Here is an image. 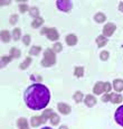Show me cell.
<instances>
[{"label": "cell", "instance_id": "obj_22", "mask_svg": "<svg viewBox=\"0 0 123 129\" xmlns=\"http://www.w3.org/2000/svg\"><path fill=\"white\" fill-rule=\"evenodd\" d=\"M73 99L75 100V102H82V100H83V93L81 92V91H76L75 93H74V95H73Z\"/></svg>", "mask_w": 123, "mask_h": 129}, {"label": "cell", "instance_id": "obj_30", "mask_svg": "<svg viewBox=\"0 0 123 129\" xmlns=\"http://www.w3.org/2000/svg\"><path fill=\"white\" fill-rule=\"evenodd\" d=\"M29 7H28V5L27 4H20L19 5V11L20 12H26L27 10H29Z\"/></svg>", "mask_w": 123, "mask_h": 129}, {"label": "cell", "instance_id": "obj_40", "mask_svg": "<svg viewBox=\"0 0 123 129\" xmlns=\"http://www.w3.org/2000/svg\"><path fill=\"white\" fill-rule=\"evenodd\" d=\"M43 129H51V128H49V127H45V128H43Z\"/></svg>", "mask_w": 123, "mask_h": 129}, {"label": "cell", "instance_id": "obj_31", "mask_svg": "<svg viewBox=\"0 0 123 129\" xmlns=\"http://www.w3.org/2000/svg\"><path fill=\"white\" fill-rule=\"evenodd\" d=\"M109 56H110V54H109V52H106V51H103L102 53L100 54V57L102 61H106V59L109 58Z\"/></svg>", "mask_w": 123, "mask_h": 129}, {"label": "cell", "instance_id": "obj_24", "mask_svg": "<svg viewBox=\"0 0 123 129\" xmlns=\"http://www.w3.org/2000/svg\"><path fill=\"white\" fill-rule=\"evenodd\" d=\"M30 64H31V57H26V59L20 64V69L21 70H26Z\"/></svg>", "mask_w": 123, "mask_h": 129}, {"label": "cell", "instance_id": "obj_7", "mask_svg": "<svg viewBox=\"0 0 123 129\" xmlns=\"http://www.w3.org/2000/svg\"><path fill=\"white\" fill-rule=\"evenodd\" d=\"M114 119L120 126L123 127V106L119 107L115 111V115H114Z\"/></svg>", "mask_w": 123, "mask_h": 129}, {"label": "cell", "instance_id": "obj_25", "mask_svg": "<svg viewBox=\"0 0 123 129\" xmlns=\"http://www.w3.org/2000/svg\"><path fill=\"white\" fill-rule=\"evenodd\" d=\"M50 122L53 126H57L58 123H59V117H58V115H56V113H53L50 117Z\"/></svg>", "mask_w": 123, "mask_h": 129}, {"label": "cell", "instance_id": "obj_4", "mask_svg": "<svg viewBox=\"0 0 123 129\" xmlns=\"http://www.w3.org/2000/svg\"><path fill=\"white\" fill-rule=\"evenodd\" d=\"M56 6L62 11H70L73 8L72 1H68V0H57L56 1Z\"/></svg>", "mask_w": 123, "mask_h": 129}, {"label": "cell", "instance_id": "obj_1", "mask_svg": "<svg viewBox=\"0 0 123 129\" xmlns=\"http://www.w3.org/2000/svg\"><path fill=\"white\" fill-rule=\"evenodd\" d=\"M24 100L26 106L31 110H41L46 108L50 100V92L48 88L40 83L31 84L25 91Z\"/></svg>", "mask_w": 123, "mask_h": 129}, {"label": "cell", "instance_id": "obj_21", "mask_svg": "<svg viewBox=\"0 0 123 129\" xmlns=\"http://www.w3.org/2000/svg\"><path fill=\"white\" fill-rule=\"evenodd\" d=\"M41 52V47L40 46H33L30 49H29V54L30 55H39V53Z\"/></svg>", "mask_w": 123, "mask_h": 129}, {"label": "cell", "instance_id": "obj_11", "mask_svg": "<svg viewBox=\"0 0 123 129\" xmlns=\"http://www.w3.org/2000/svg\"><path fill=\"white\" fill-rule=\"evenodd\" d=\"M66 44H67L68 46H74L77 44V37H76L75 35H73V34H71V35H67L66 36Z\"/></svg>", "mask_w": 123, "mask_h": 129}, {"label": "cell", "instance_id": "obj_29", "mask_svg": "<svg viewBox=\"0 0 123 129\" xmlns=\"http://www.w3.org/2000/svg\"><path fill=\"white\" fill-rule=\"evenodd\" d=\"M53 110L51 109H46L45 111H44V113H43V116L45 117L46 119H50V117H51V115H53Z\"/></svg>", "mask_w": 123, "mask_h": 129}, {"label": "cell", "instance_id": "obj_16", "mask_svg": "<svg viewBox=\"0 0 123 129\" xmlns=\"http://www.w3.org/2000/svg\"><path fill=\"white\" fill-rule=\"evenodd\" d=\"M94 19L96 23L101 24V23H104V21L106 20V16H105L103 12H97V14L94 16Z\"/></svg>", "mask_w": 123, "mask_h": 129}, {"label": "cell", "instance_id": "obj_12", "mask_svg": "<svg viewBox=\"0 0 123 129\" xmlns=\"http://www.w3.org/2000/svg\"><path fill=\"white\" fill-rule=\"evenodd\" d=\"M123 98L121 94H117V93H110V101L112 103H120L122 102Z\"/></svg>", "mask_w": 123, "mask_h": 129}, {"label": "cell", "instance_id": "obj_23", "mask_svg": "<svg viewBox=\"0 0 123 129\" xmlns=\"http://www.w3.org/2000/svg\"><path fill=\"white\" fill-rule=\"evenodd\" d=\"M21 36V29L20 28H15L12 30V37H14L15 41H18Z\"/></svg>", "mask_w": 123, "mask_h": 129}, {"label": "cell", "instance_id": "obj_36", "mask_svg": "<svg viewBox=\"0 0 123 129\" xmlns=\"http://www.w3.org/2000/svg\"><path fill=\"white\" fill-rule=\"evenodd\" d=\"M30 79H31V80H38V81H40V80H41V78H40V76H34V75L31 76Z\"/></svg>", "mask_w": 123, "mask_h": 129}, {"label": "cell", "instance_id": "obj_32", "mask_svg": "<svg viewBox=\"0 0 123 129\" xmlns=\"http://www.w3.org/2000/svg\"><path fill=\"white\" fill-rule=\"evenodd\" d=\"M18 15H12V16L10 17V19H9V21H10V24L11 25H15V24H17L18 23Z\"/></svg>", "mask_w": 123, "mask_h": 129}, {"label": "cell", "instance_id": "obj_15", "mask_svg": "<svg viewBox=\"0 0 123 129\" xmlns=\"http://www.w3.org/2000/svg\"><path fill=\"white\" fill-rule=\"evenodd\" d=\"M96 44H97V46L98 47H103V46H105L107 44V39H106V37L105 36H103V35H100L96 38Z\"/></svg>", "mask_w": 123, "mask_h": 129}, {"label": "cell", "instance_id": "obj_20", "mask_svg": "<svg viewBox=\"0 0 123 129\" xmlns=\"http://www.w3.org/2000/svg\"><path fill=\"white\" fill-rule=\"evenodd\" d=\"M74 75L77 76V78H82L84 75V68L82 66H76L75 70H74Z\"/></svg>", "mask_w": 123, "mask_h": 129}, {"label": "cell", "instance_id": "obj_9", "mask_svg": "<svg viewBox=\"0 0 123 129\" xmlns=\"http://www.w3.org/2000/svg\"><path fill=\"white\" fill-rule=\"evenodd\" d=\"M57 108L58 110L60 111V113H63V115H70L71 113V107L68 105H66V103H63V102H59L57 105Z\"/></svg>", "mask_w": 123, "mask_h": 129}, {"label": "cell", "instance_id": "obj_26", "mask_svg": "<svg viewBox=\"0 0 123 129\" xmlns=\"http://www.w3.org/2000/svg\"><path fill=\"white\" fill-rule=\"evenodd\" d=\"M29 12H30V15L31 16H34L35 18H38L39 17V10H38L37 7H33V8H30L29 9Z\"/></svg>", "mask_w": 123, "mask_h": 129}, {"label": "cell", "instance_id": "obj_17", "mask_svg": "<svg viewBox=\"0 0 123 129\" xmlns=\"http://www.w3.org/2000/svg\"><path fill=\"white\" fill-rule=\"evenodd\" d=\"M20 51H19L18 48H16V47H12L10 49V54H9V56H10L11 58H19L20 57Z\"/></svg>", "mask_w": 123, "mask_h": 129}, {"label": "cell", "instance_id": "obj_8", "mask_svg": "<svg viewBox=\"0 0 123 129\" xmlns=\"http://www.w3.org/2000/svg\"><path fill=\"white\" fill-rule=\"evenodd\" d=\"M85 106L88 107V108H92V107H94L96 105V98H95L94 95H92V94H87V95L85 96Z\"/></svg>", "mask_w": 123, "mask_h": 129}, {"label": "cell", "instance_id": "obj_2", "mask_svg": "<svg viewBox=\"0 0 123 129\" xmlns=\"http://www.w3.org/2000/svg\"><path fill=\"white\" fill-rule=\"evenodd\" d=\"M56 63V56H55V52L50 48H47L44 52V58L41 61V65L43 66H51Z\"/></svg>", "mask_w": 123, "mask_h": 129}, {"label": "cell", "instance_id": "obj_33", "mask_svg": "<svg viewBox=\"0 0 123 129\" xmlns=\"http://www.w3.org/2000/svg\"><path fill=\"white\" fill-rule=\"evenodd\" d=\"M23 43L26 46H28L29 44H30V35H25L23 37Z\"/></svg>", "mask_w": 123, "mask_h": 129}, {"label": "cell", "instance_id": "obj_37", "mask_svg": "<svg viewBox=\"0 0 123 129\" xmlns=\"http://www.w3.org/2000/svg\"><path fill=\"white\" fill-rule=\"evenodd\" d=\"M119 10L121 12H123V2H120L119 4Z\"/></svg>", "mask_w": 123, "mask_h": 129}, {"label": "cell", "instance_id": "obj_35", "mask_svg": "<svg viewBox=\"0 0 123 129\" xmlns=\"http://www.w3.org/2000/svg\"><path fill=\"white\" fill-rule=\"evenodd\" d=\"M102 101L103 102H107V101H110V93H105V95L102 96Z\"/></svg>", "mask_w": 123, "mask_h": 129}, {"label": "cell", "instance_id": "obj_10", "mask_svg": "<svg viewBox=\"0 0 123 129\" xmlns=\"http://www.w3.org/2000/svg\"><path fill=\"white\" fill-rule=\"evenodd\" d=\"M103 92H104V82L98 81V82L95 83L94 88H93V93L94 94H102Z\"/></svg>", "mask_w": 123, "mask_h": 129}, {"label": "cell", "instance_id": "obj_38", "mask_svg": "<svg viewBox=\"0 0 123 129\" xmlns=\"http://www.w3.org/2000/svg\"><path fill=\"white\" fill-rule=\"evenodd\" d=\"M10 1H1V5H9Z\"/></svg>", "mask_w": 123, "mask_h": 129}, {"label": "cell", "instance_id": "obj_14", "mask_svg": "<svg viewBox=\"0 0 123 129\" xmlns=\"http://www.w3.org/2000/svg\"><path fill=\"white\" fill-rule=\"evenodd\" d=\"M17 126L19 127V129H29L26 118H19L18 121H17Z\"/></svg>", "mask_w": 123, "mask_h": 129}, {"label": "cell", "instance_id": "obj_3", "mask_svg": "<svg viewBox=\"0 0 123 129\" xmlns=\"http://www.w3.org/2000/svg\"><path fill=\"white\" fill-rule=\"evenodd\" d=\"M40 35H46L49 41H57V39L59 38L58 31L55 27H53V28H47V27H45V28H43L40 30Z\"/></svg>", "mask_w": 123, "mask_h": 129}, {"label": "cell", "instance_id": "obj_27", "mask_svg": "<svg viewBox=\"0 0 123 129\" xmlns=\"http://www.w3.org/2000/svg\"><path fill=\"white\" fill-rule=\"evenodd\" d=\"M53 51L55 52V53H59V52L63 51V45H62L60 43H55L53 46Z\"/></svg>", "mask_w": 123, "mask_h": 129}, {"label": "cell", "instance_id": "obj_6", "mask_svg": "<svg viewBox=\"0 0 123 129\" xmlns=\"http://www.w3.org/2000/svg\"><path fill=\"white\" fill-rule=\"evenodd\" d=\"M46 121H47V119L44 117L43 115H41V116H36V117L31 118L30 125L33 126V127H38V126H40L41 123H45Z\"/></svg>", "mask_w": 123, "mask_h": 129}, {"label": "cell", "instance_id": "obj_5", "mask_svg": "<svg viewBox=\"0 0 123 129\" xmlns=\"http://www.w3.org/2000/svg\"><path fill=\"white\" fill-rule=\"evenodd\" d=\"M115 29H116V26H115L113 23H109L106 24L104 27H103V36L105 37H110L114 34Z\"/></svg>", "mask_w": 123, "mask_h": 129}, {"label": "cell", "instance_id": "obj_28", "mask_svg": "<svg viewBox=\"0 0 123 129\" xmlns=\"http://www.w3.org/2000/svg\"><path fill=\"white\" fill-rule=\"evenodd\" d=\"M11 59L12 58L10 57V56H2V57H1V66H2V68H4V66H6L7 64L11 61Z\"/></svg>", "mask_w": 123, "mask_h": 129}, {"label": "cell", "instance_id": "obj_13", "mask_svg": "<svg viewBox=\"0 0 123 129\" xmlns=\"http://www.w3.org/2000/svg\"><path fill=\"white\" fill-rule=\"evenodd\" d=\"M113 88L116 92H121L123 91V80H120V79H116L113 82Z\"/></svg>", "mask_w": 123, "mask_h": 129}, {"label": "cell", "instance_id": "obj_34", "mask_svg": "<svg viewBox=\"0 0 123 129\" xmlns=\"http://www.w3.org/2000/svg\"><path fill=\"white\" fill-rule=\"evenodd\" d=\"M111 89H112V84H111L110 82H105L104 83V92L109 93L111 91Z\"/></svg>", "mask_w": 123, "mask_h": 129}, {"label": "cell", "instance_id": "obj_18", "mask_svg": "<svg viewBox=\"0 0 123 129\" xmlns=\"http://www.w3.org/2000/svg\"><path fill=\"white\" fill-rule=\"evenodd\" d=\"M1 41L4 43H9L10 42V33L8 30H2L1 31Z\"/></svg>", "mask_w": 123, "mask_h": 129}, {"label": "cell", "instance_id": "obj_19", "mask_svg": "<svg viewBox=\"0 0 123 129\" xmlns=\"http://www.w3.org/2000/svg\"><path fill=\"white\" fill-rule=\"evenodd\" d=\"M43 23H44V19L41 17H38V18L34 19V21L31 23V27L33 28H38V27H40L43 25Z\"/></svg>", "mask_w": 123, "mask_h": 129}, {"label": "cell", "instance_id": "obj_39", "mask_svg": "<svg viewBox=\"0 0 123 129\" xmlns=\"http://www.w3.org/2000/svg\"><path fill=\"white\" fill-rule=\"evenodd\" d=\"M59 129H67V127H66V126H60Z\"/></svg>", "mask_w": 123, "mask_h": 129}]
</instances>
